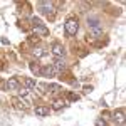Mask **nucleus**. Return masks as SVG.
<instances>
[{"instance_id": "f257e3e1", "label": "nucleus", "mask_w": 126, "mask_h": 126, "mask_svg": "<svg viewBox=\"0 0 126 126\" xmlns=\"http://www.w3.org/2000/svg\"><path fill=\"white\" fill-rule=\"evenodd\" d=\"M87 29H89V34H91L93 37H99V35L103 34V27H101L99 20L94 19V17L87 19Z\"/></svg>"}, {"instance_id": "f03ea898", "label": "nucleus", "mask_w": 126, "mask_h": 126, "mask_svg": "<svg viewBox=\"0 0 126 126\" xmlns=\"http://www.w3.org/2000/svg\"><path fill=\"white\" fill-rule=\"evenodd\" d=\"M64 29H66V34L67 35H76L79 30V22L76 17H69L66 20V24H64Z\"/></svg>"}, {"instance_id": "7ed1b4c3", "label": "nucleus", "mask_w": 126, "mask_h": 126, "mask_svg": "<svg viewBox=\"0 0 126 126\" xmlns=\"http://www.w3.org/2000/svg\"><path fill=\"white\" fill-rule=\"evenodd\" d=\"M32 27L35 30V34H39V35H47L49 34V29L42 24V20L39 17H32Z\"/></svg>"}, {"instance_id": "20e7f679", "label": "nucleus", "mask_w": 126, "mask_h": 126, "mask_svg": "<svg viewBox=\"0 0 126 126\" xmlns=\"http://www.w3.org/2000/svg\"><path fill=\"white\" fill-rule=\"evenodd\" d=\"M39 12L47 15V17H52L54 15V7L50 2H39Z\"/></svg>"}, {"instance_id": "39448f33", "label": "nucleus", "mask_w": 126, "mask_h": 126, "mask_svg": "<svg viewBox=\"0 0 126 126\" xmlns=\"http://www.w3.org/2000/svg\"><path fill=\"white\" fill-rule=\"evenodd\" d=\"M12 103H14V106L17 108V109H22V111H27V109H29V103H25V101L20 99V97H14Z\"/></svg>"}, {"instance_id": "423d86ee", "label": "nucleus", "mask_w": 126, "mask_h": 126, "mask_svg": "<svg viewBox=\"0 0 126 126\" xmlns=\"http://www.w3.org/2000/svg\"><path fill=\"white\" fill-rule=\"evenodd\" d=\"M5 87L9 89V91H17L20 87V82H19V79L17 78H10L7 82H5Z\"/></svg>"}, {"instance_id": "0eeeda50", "label": "nucleus", "mask_w": 126, "mask_h": 126, "mask_svg": "<svg viewBox=\"0 0 126 126\" xmlns=\"http://www.w3.org/2000/svg\"><path fill=\"white\" fill-rule=\"evenodd\" d=\"M50 66L54 67V71H56V72H61V71H64V69H66V62H64L62 59L57 57V59H54V62H52Z\"/></svg>"}, {"instance_id": "6e6552de", "label": "nucleus", "mask_w": 126, "mask_h": 126, "mask_svg": "<svg viewBox=\"0 0 126 126\" xmlns=\"http://www.w3.org/2000/svg\"><path fill=\"white\" fill-rule=\"evenodd\" d=\"M52 54H54L56 57L61 59L62 56H64V47H62L59 42H54V44H52Z\"/></svg>"}, {"instance_id": "1a4fd4ad", "label": "nucleus", "mask_w": 126, "mask_h": 126, "mask_svg": "<svg viewBox=\"0 0 126 126\" xmlns=\"http://www.w3.org/2000/svg\"><path fill=\"white\" fill-rule=\"evenodd\" d=\"M56 74V71H54V67L52 66H46V67L40 69V76H46V78H52Z\"/></svg>"}, {"instance_id": "9d476101", "label": "nucleus", "mask_w": 126, "mask_h": 126, "mask_svg": "<svg viewBox=\"0 0 126 126\" xmlns=\"http://www.w3.org/2000/svg\"><path fill=\"white\" fill-rule=\"evenodd\" d=\"M114 119L118 123H125V109L123 108H119V109L114 111Z\"/></svg>"}, {"instance_id": "9b49d317", "label": "nucleus", "mask_w": 126, "mask_h": 126, "mask_svg": "<svg viewBox=\"0 0 126 126\" xmlns=\"http://www.w3.org/2000/svg\"><path fill=\"white\" fill-rule=\"evenodd\" d=\"M35 114H37V116H47L49 114V108L47 106H37L35 108Z\"/></svg>"}, {"instance_id": "f8f14e48", "label": "nucleus", "mask_w": 126, "mask_h": 126, "mask_svg": "<svg viewBox=\"0 0 126 126\" xmlns=\"http://www.w3.org/2000/svg\"><path fill=\"white\" fill-rule=\"evenodd\" d=\"M64 104H66V101H64V99H56V101L52 103V108H54L56 111H59V109H62V108H64Z\"/></svg>"}, {"instance_id": "ddd939ff", "label": "nucleus", "mask_w": 126, "mask_h": 126, "mask_svg": "<svg viewBox=\"0 0 126 126\" xmlns=\"http://www.w3.org/2000/svg\"><path fill=\"white\" fill-rule=\"evenodd\" d=\"M24 84H25V89H34L35 87V82L30 78H24Z\"/></svg>"}, {"instance_id": "4468645a", "label": "nucleus", "mask_w": 126, "mask_h": 126, "mask_svg": "<svg viewBox=\"0 0 126 126\" xmlns=\"http://www.w3.org/2000/svg\"><path fill=\"white\" fill-rule=\"evenodd\" d=\"M61 86L59 84H47V93H59Z\"/></svg>"}, {"instance_id": "2eb2a0df", "label": "nucleus", "mask_w": 126, "mask_h": 126, "mask_svg": "<svg viewBox=\"0 0 126 126\" xmlns=\"http://www.w3.org/2000/svg\"><path fill=\"white\" fill-rule=\"evenodd\" d=\"M29 67H30V71H32L34 74H40V67H39V64H35V62H30Z\"/></svg>"}, {"instance_id": "dca6fc26", "label": "nucleus", "mask_w": 126, "mask_h": 126, "mask_svg": "<svg viewBox=\"0 0 126 126\" xmlns=\"http://www.w3.org/2000/svg\"><path fill=\"white\" fill-rule=\"evenodd\" d=\"M37 89H39V94H42V96L47 94V84H42L40 82V84H37Z\"/></svg>"}, {"instance_id": "f3484780", "label": "nucleus", "mask_w": 126, "mask_h": 126, "mask_svg": "<svg viewBox=\"0 0 126 126\" xmlns=\"http://www.w3.org/2000/svg\"><path fill=\"white\" fill-rule=\"evenodd\" d=\"M34 56H35V57H44V56H46V50H44V49H35V50H34Z\"/></svg>"}, {"instance_id": "a211bd4d", "label": "nucleus", "mask_w": 126, "mask_h": 126, "mask_svg": "<svg viewBox=\"0 0 126 126\" xmlns=\"http://www.w3.org/2000/svg\"><path fill=\"white\" fill-rule=\"evenodd\" d=\"M17 91H19V94H20L22 97H25L27 94H29V89H25V87H19Z\"/></svg>"}, {"instance_id": "6ab92c4d", "label": "nucleus", "mask_w": 126, "mask_h": 126, "mask_svg": "<svg viewBox=\"0 0 126 126\" xmlns=\"http://www.w3.org/2000/svg\"><path fill=\"white\" fill-rule=\"evenodd\" d=\"M96 126H108V125H106V121H104V119H101V118H99V119H96Z\"/></svg>"}, {"instance_id": "aec40b11", "label": "nucleus", "mask_w": 126, "mask_h": 126, "mask_svg": "<svg viewBox=\"0 0 126 126\" xmlns=\"http://www.w3.org/2000/svg\"><path fill=\"white\" fill-rule=\"evenodd\" d=\"M69 99H71V101H78L79 96H78V94H74V93H71V94H69Z\"/></svg>"}, {"instance_id": "412c9836", "label": "nucleus", "mask_w": 126, "mask_h": 126, "mask_svg": "<svg viewBox=\"0 0 126 126\" xmlns=\"http://www.w3.org/2000/svg\"><path fill=\"white\" fill-rule=\"evenodd\" d=\"M84 91H86V93H91V91H93V87H91V86H84Z\"/></svg>"}, {"instance_id": "4be33fe9", "label": "nucleus", "mask_w": 126, "mask_h": 126, "mask_svg": "<svg viewBox=\"0 0 126 126\" xmlns=\"http://www.w3.org/2000/svg\"><path fill=\"white\" fill-rule=\"evenodd\" d=\"M3 87H5V82H3V81L0 79V89H3Z\"/></svg>"}]
</instances>
